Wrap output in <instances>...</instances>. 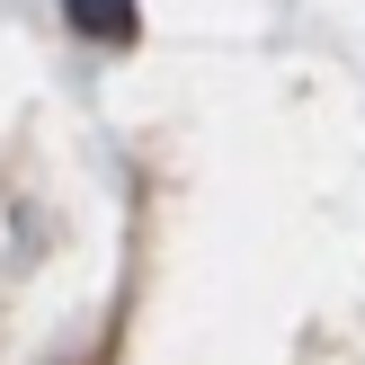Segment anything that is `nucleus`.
<instances>
[{
    "label": "nucleus",
    "mask_w": 365,
    "mask_h": 365,
    "mask_svg": "<svg viewBox=\"0 0 365 365\" xmlns=\"http://www.w3.org/2000/svg\"><path fill=\"white\" fill-rule=\"evenodd\" d=\"M63 18L89 36V45H107V53H134L143 45V9H134V0H63Z\"/></svg>",
    "instance_id": "1"
}]
</instances>
